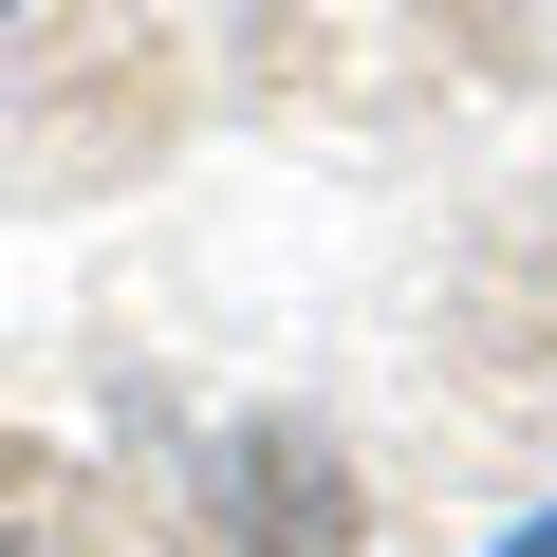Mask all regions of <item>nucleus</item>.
Returning <instances> with one entry per match:
<instances>
[{"label":"nucleus","mask_w":557,"mask_h":557,"mask_svg":"<svg viewBox=\"0 0 557 557\" xmlns=\"http://www.w3.org/2000/svg\"><path fill=\"white\" fill-rule=\"evenodd\" d=\"M502 557H557V520H539V539H502Z\"/></svg>","instance_id":"nucleus-1"},{"label":"nucleus","mask_w":557,"mask_h":557,"mask_svg":"<svg viewBox=\"0 0 557 557\" xmlns=\"http://www.w3.org/2000/svg\"><path fill=\"white\" fill-rule=\"evenodd\" d=\"M0 20H20V0H0Z\"/></svg>","instance_id":"nucleus-2"}]
</instances>
